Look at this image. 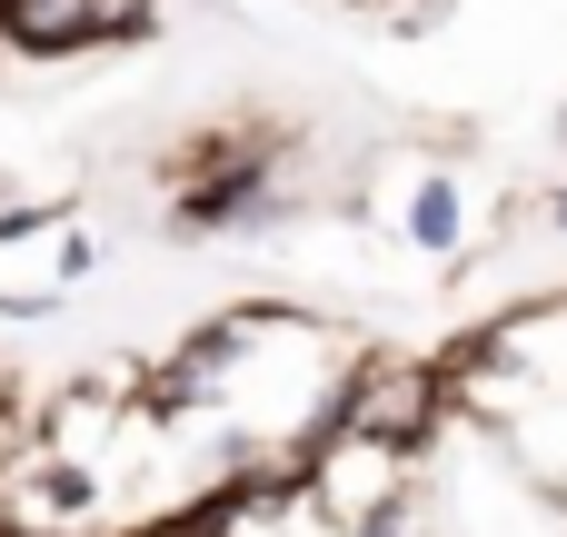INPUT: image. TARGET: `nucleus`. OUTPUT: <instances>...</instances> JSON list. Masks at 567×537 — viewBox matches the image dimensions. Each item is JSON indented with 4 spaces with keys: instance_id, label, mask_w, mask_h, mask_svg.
<instances>
[{
    "instance_id": "obj_2",
    "label": "nucleus",
    "mask_w": 567,
    "mask_h": 537,
    "mask_svg": "<svg viewBox=\"0 0 567 537\" xmlns=\"http://www.w3.org/2000/svg\"><path fill=\"white\" fill-rule=\"evenodd\" d=\"M339 428H369V438L429 458L449 428V369L429 349H359V369L339 389Z\"/></svg>"
},
{
    "instance_id": "obj_1",
    "label": "nucleus",
    "mask_w": 567,
    "mask_h": 537,
    "mask_svg": "<svg viewBox=\"0 0 567 537\" xmlns=\"http://www.w3.org/2000/svg\"><path fill=\"white\" fill-rule=\"evenodd\" d=\"M299 488L339 518V528L379 537L399 508H419V458L409 448H389V438H369V428H319L309 438V458H299Z\"/></svg>"
},
{
    "instance_id": "obj_4",
    "label": "nucleus",
    "mask_w": 567,
    "mask_h": 537,
    "mask_svg": "<svg viewBox=\"0 0 567 537\" xmlns=\"http://www.w3.org/2000/svg\"><path fill=\"white\" fill-rule=\"evenodd\" d=\"M189 537H359V528H339V518L299 488V468H249V478H229V488L189 518Z\"/></svg>"
},
{
    "instance_id": "obj_3",
    "label": "nucleus",
    "mask_w": 567,
    "mask_h": 537,
    "mask_svg": "<svg viewBox=\"0 0 567 537\" xmlns=\"http://www.w3.org/2000/svg\"><path fill=\"white\" fill-rule=\"evenodd\" d=\"M389 239H399L409 259H429V269H458V259L478 249V189H468L449 159L399 169V179H389Z\"/></svg>"
},
{
    "instance_id": "obj_6",
    "label": "nucleus",
    "mask_w": 567,
    "mask_h": 537,
    "mask_svg": "<svg viewBox=\"0 0 567 537\" xmlns=\"http://www.w3.org/2000/svg\"><path fill=\"white\" fill-rule=\"evenodd\" d=\"M30 409H40V389H30V379H20V369L0 359V458H10V448L30 438Z\"/></svg>"
},
{
    "instance_id": "obj_5",
    "label": "nucleus",
    "mask_w": 567,
    "mask_h": 537,
    "mask_svg": "<svg viewBox=\"0 0 567 537\" xmlns=\"http://www.w3.org/2000/svg\"><path fill=\"white\" fill-rule=\"evenodd\" d=\"M0 40L10 60H70V50H100L110 20L100 0H0Z\"/></svg>"
}]
</instances>
